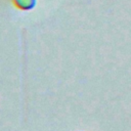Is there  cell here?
<instances>
[{
  "label": "cell",
  "instance_id": "obj_1",
  "mask_svg": "<svg viewBox=\"0 0 131 131\" xmlns=\"http://www.w3.org/2000/svg\"><path fill=\"white\" fill-rule=\"evenodd\" d=\"M11 2L16 9L23 11L32 10L37 4V0H11Z\"/></svg>",
  "mask_w": 131,
  "mask_h": 131
}]
</instances>
